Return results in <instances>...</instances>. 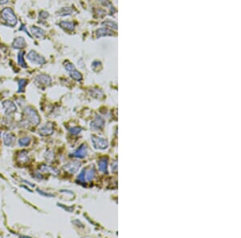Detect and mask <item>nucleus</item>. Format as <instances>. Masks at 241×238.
Returning <instances> with one entry per match:
<instances>
[{
    "label": "nucleus",
    "instance_id": "c85d7f7f",
    "mask_svg": "<svg viewBox=\"0 0 241 238\" xmlns=\"http://www.w3.org/2000/svg\"><path fill=\"white\" fill-rule=\"evenodd\" d=\"M70 132H71V133H72L73 135H77L79 134L80 132H81V129L79 128V127H73L72 129H70Z\"/></svg>",
    "mask_w": 241,
    "mask_h": 238
},
{
    "label": "nucleus",
    "instance_id": "bb28decb",
    "mask_svg": "<svg viewBox=\"0 0 241 238\" xmlns=\"http://www.w3.org/2000/svg\"><path fill=\"white\" fill-rule=\"evenodd\" d=\"M85 170L86 169H84L83 171L80 173V175L78 176L77 179H78L80 182H85Z\"/></svg>",
    "mask_w": 241,
    "mask_h": 238
},
{
    "label": "nucleus",
    "instance_id": "412c9836",
    "mask_svg": "<svg viewBox=\"0 0 241 238\" xmlns=\"http://www.w3.org/2000/svg\"><path fill=\"white\" fill-rule=\"evenodd\" d=\"M95 175V170L94 168H91L89 170H85V180L88 181H91Z\"/></svg>",
    "mask_w": 241,
    "mask_h": 238
},
{
    "label": "nucleus",
    "instance_id": "f03ea898",
    "mask_svg": "<svg viewBox=\"0 0 241 238\" xmlns=\"http://www.w3.org/2000/svg\"><path fill=\"white\" fill-rule=\"evenodd\" d=\"M24 115H26L27 119L29 120V122L31 123L33 125L36 126L40 122V118L39 116L38 112L35 110L34 108L27 107L24 109Z\"/></svg>",
    "mask_w": 241,
    "mask_h": 238
},
{
    "label": "nucleus",
    "instance_id": "9b49d317",
    "mask_svg": "<svg viewBox=\"0 0 241 238\" xmlns=\"http://www.w3.org/2000/svg\"><path fill=\"white\" fill-rule=\"evenodd\" d=\"M87 155V146L86 144H82L76 152L73 153L72 156L77 158H84Z\"/></svg>",
    "mask_w": 241,
    "mask_h": 238
},
{
    "label": "nucleus",
    "instance_id": "f8f14e48",
    "mask_svg": "<svg viewBox=\"0 0 241 238\" xmlns=\"http://www.w3.org/2000/svg\"><path fill=\"white\" fill-rule=\"evenodd\" d=\"M3 142L4 144L6 146H8V147H11L13 145V144L15 143V136L12 133H4L3 135Z\"/></svg>",
    "mask_w": 241,
    "mask_h": 238
},
{
    "label": "nucleus",
    "instance_id": "20e7f679",
    "mask_svg": "<svg viewBox=\"0 0 241 238\" xmlns=\"http://www.w3.org/2000/svg\"><path fill=\"white\" fill-rule=\"evenodd\" d=\"M65 69L68 71V72L70 74L71 77L73 78L76 81H80L82 79V75L80 73L79 71H76V69L74 67V65L72 63L69 62H66L64 64Z\"/></svg>",
    "mask_w": 241,
    "mask_h": 238
},
{
    "label": "nucleus",
    "instance_id": "2f4dec72",
    "mask_svg": "<svg viewBox=\"0 0 241 238\" xmlns=\"http://www.w3.org/2000/svg\"><path fill=\"white\" fill-rule=\"evenodd\" d=\"M8 2V0H0V4L1 5H3V4H6Z\"/></svg>",
    "mask_w": 241,
    "mask_h": 238
},
{
    "label": "nucleus",
    "instance_id": "6ab92c4d",
    "mask_svg": "<svg viewBox=\"0 0 241 238\" xmlns=\"http://www.w3.org/2000/svg\"><path fill=\"white\" fill-rule=\"evenodd\" d=\"M74 11V9L72 7H63L60 9L59 12H58V15H60V16H65V15H72Z\"/></svg>",
    "mask_w": 241,
    "mask_h": 238
},
{
    "label": "nucleus",
    "instance_id": "2eb2a0df",
    "mask_svg": "<svg viewBox=\"0 0 241 238\" xmlns=\"http://www.w3.org/2000/svg\"><path fill=\"white\" fill-rule=\"evenodd\" d=\"M17 160L20 164H26L29 161L28 153L27 151H22L18 153L17 155Z\"/></svg>",
    "mask_w": 241,
    "mask_h": 238
},
{
    "label": "nucleus",
    "instance_id": "0eeeda50",
    "mask_svg": "<svg viewBox=\"0 0 241 238\" xmlns=\"http://www.w3.org/2000/svg\"><path fill=\"white\" fill-rule=\"evenodd\" d=\"M3 108L6 115H9L16 112V106L12 101H4L3 103Z\"/></svg>",
    "mask_w": 241,
    "mask_h": 238
},
{
    "label": "nucleus",
    "instance_id": "f3484780",
    "mask_svg": "<svg viewBox=\"0 0 241 238\" xmlns=\"http://www.w3.org/2000/svg\"><path fill=\"white\" fill-rule=\"evenodd\" d=\"M60 26L64 28L65 31H74L75 26L73 24V22H69V21H62L60 22Z\"/></svg>",
    "mask_w": 241,
    "mask_h": 238
},
{
    "label": "nucleus",
    "instance_id": "1a4fd4ad",
    "mask_svg": "<svg viewBox=\"0 0 241 238\" xmlns=\"http://www.w3.org/2000/svg\"><path fill=\"white\" fill-rule=\"evenodd\" d=\"M80 162L74 161V162H71V163L67 164L64 167L66 171L69 172L70 173H75V172L78 171V169L80 168Z\"/></svg>",
    "mask_w": 241,
    "mask_h": 238
},
{
    "label": "nucleus",
    "instance_id": "cd10ccee",
    "mask_svg": "<svg viewBox=\"0 0 241 238\" xmlns=\"http://www.w3.org/2000/svg\"><path fill=\"white\" fill-rule=\"evenodd\" d=\"M48 16L49 14L48 12H46V11H42V12L39 13V19H41V20H45Z\"/></svg>",
    "mask_w": 241,
    "mask_h": 238
},
{
    "label": "nucleus",
    "instance_id": "473e14b6",
    "mask_svg": "<svg viewBox=\"0 0 241 238\" xmlns=\"http://www.w3.org/2000/svg\"><path fill=\"white\" fill-rule=\"evenodd\" d=\"M0 136H1V133H0Z\"/></svg>",
    "mask_w": 241,
    "mask_h": 238
},
{
    "label": "nucleus",
    "instance_id": "a211bd4d",
    "mask_svg": "<svg viewBox=\"0 0 241 238\" xmlns=\"http://www.w3.org/2000/svg\"><path fill=\"white\" fill-rule=\"evenodd\" d=\"M107 165H108V159L107 158H101L98 161L99 169L102 172H107Z\"/></svg>",
    "mask_w": 241,
    "mask_h": 238
},
{
    "label": "nucleus",
    "instance_id": "39448f33",
    "mask_svg": "<svg viewBox=\"0 0 241 238\" xmlns=\"http://www.w3.org/2000/svg\"><path fill=\"white\" fill-rule=\"evenodd\" d=\"M92 142H93V147L97 149H106L108 147V142L103 138L93 136H92Z\"/></svg>",
    "mask_w": 241,
    "mask_h": 238
},
{
    "label": "nucleus",
    "instance_id": "9d476101",
    "mask_svg": "<svg viewBox=\"0 0 241 238\" xmlns=\"http://www.w3.org/2000/svg\"><path fill=\"white\" fill-rule=\"evenodd\" d=\"M12 46L15 49H23L26 47V41L23 37H17L14 39Z\"/></svg>",
    "mask_w": 241,
    "mask_h": 238
},
{
    "label": "nucleus",
    "instance_id": "a878e982",
    "mask_svg": "<svg viewBox=\"0 0 241 238\" xmlns=\"http://www.w3.org/2000/svg\"><path fill=\"white\" fill-rule=\"evenodd\" d=\"M53 158H54V155H53L52 152V151H50V150H49V151H48V152H47V153H46V154H45V159H46V160L50 162V161H52V160H53Z\"/></svg>",
    "mask_w": 241,
    "mask_h": 238
},
{
    "label": "nucleus",
    "instance_id": "4468645a",
    "mask_svg": "<svg viewBox=\"0 0 241 238\" xmlns=\"http://www.w3.org/2000/svg\"><path fill=\"white\" fill-rule=\"evenodd\" d=\"M91 128L93 130H98L101 129L102 127L104 126V120L100 117V116H97L95 119L90 124Z\"/></svg>",
    "mask_w": 241,
    "mask_h": 238
},
{
    "label": "nucleus",
    "instance_id": "4be33fe9",
    "mask_svg": "<svg viewBox=\"0 0 241 238\" xmlns=\"http://www.w3.org/2000/svg\"><path fill=\"white\" fill-rule=\"evenodd\" d=\"M102 25H105L106 26H108V27L113 29V30H117V24L115 22L111 21V20H106L105 22H103Z\"/></svg>",
    "mask_w": 241,
    "mask_h": 238
},
{
    "label": "nucleus",
    "instance_id": "c756f323",
    "mask_svg": "<svg viewBox=\"0 0 241 238\" xmlns=\"http://www.w3.org/2000/svg\"><path fill=\"white\" fill-rule=\"evenodd\" d=\"M19 31H25V33L29 36L30 38H31V34L28 32V31L27 30L26 28V26H24V25H22V26H20V28H19Z\"/></svg>",
    "mask_w": 241,
    "mask_h": 238
},
{
    "label": "nucleus",
    "instance_id": "ddd939ff",
    "mask_svg": "<svg viewBox=\"0 0 241 238\" xmlns=\"http://www.w3.org/2000/svg\"><path fill=\"white\" fill-rule=\"evenodd\" d=\"M31 31L35 37L37 39H42L45 36V31L43 30L40 27L38 26H31Z\"/></svg>",
    "mask_w": 241,
    "mask_h": 238
},
{
    "label": "nucleus",
    "instance_id": "dca6fc26",
    "mask_svg": "<svg viewBox=\"0 0 241 238\" xmlns=\"http://www.w3.org/2000/svg\"><path fill=\"white\" fill-rule=\"evenodd\" d=\"M97 37L100 38L102 36H108V35H114V34L112 32V31L109 30L107 28H100L96 32Z\"/></svg>",
    "mask_w": 241,
    "mask_h": 238
},
{
    "label": "nucleus",
    "instance_id": "f257e3e1",
    "mask_svg": "<svg viewBox=\"0 0 241 238\" xmlns=\"http://www.w3.org/2000/svg\"><path fill=\"white\" fill-rule=\"evenodd\" d=\"M1 17L9 26H15L17 24V17L12 8L6 7L1 11Z\"/></svg>",
    "mask_w": 241,
    "mask_h": 238
},
{
    "label": "nucleus",
    "instance_id": "7ed1b4c3",
    "mask_svg": "<svg viewBox=\"0 0 241 238\" xmlns=\"http://www.w3.org/2000/svg\"><path fill=\"white\" fill-rule=\"evenodd\" d=\"M27 58L30 62L34 64H36V65H43L46 63L45 59L35 51H31L27 55Z\"/></svg>",
    "mask_w": 241,
    "mask_h": 238
},
{
    "label": "nucleus",
    "instance_id": "7c9ffc66",
    "mask_svg": "<svg viewBox=\"0 0 241 238\" xmlns=\"http://www.w3.org/2000/svg\"><path fill=\"white\" fill-rule=\"evenodd\" d=\"M38 192H39V193L41 194L43 196H44V197H52V195L48 193H44V192H43V191H40V190H38Z\"/></svg>",
    "mask_w": 241,
    "mask_h": 238
},
{
    "label": "nucleus",
    "instance_id": "aec40b11",
    "mask_svg": "<svg viewBox=\"0 0 241 238\" xmlns=\"http://www.w3.org/2000/svg\"><path fill=\"white\" fill-rule=\"evenodd\" d=\"M24 54H25L24 52H20L18 54V63L21 67H23V68H26L27 66L26 62L24 61V57H23Z\"/></svg>",
    "mask_w": 241,
    "mask_h": 238
},
{
    "label": "nucleus",
    "instance_id": "6e6552de",
    "mask_svg": "<svg viewBox=\"0 0 241 238\" xmlns=\"http://www.w3.org/2000/svg\"><path fill=\"white\" fill-rule=\"evenodd\" d=\"M53 132H54V129H53L52 124L51 123H46L39 130V133L41 136H50Z\"/></svg>",
    "mask_w": 241,
    "mask_h": 238
},
{
    "label": "nucleus",
    "instance_id": "b1692460",
    "mask_svg": "<svg viewBox=\"0 0 241 238\" xmlns=\"http://www.w3.org/2000/svg\"><path fill=\"white\" fill-rule=\"evenodd\" d=\"M27 81L24 79H22L19 81V89H18V92H23L25 90V87H26Z\"/></svg>",
    "mask_w": 241,
    "mask_h": 238
},
{
    "label": "nucleus",
    "instance_id": "423d86ee",
    "mask_svg": "<svg viewBox=\"0 0 241 238\" xmlns=\"http://www.w3.org/2000/svg\"><path fill=\"white\" fill-rule=\"evenodd\" d=\"M35 82L39 86H48L52 83V79L46 75H39L35 79Z\"/></svg>",
    "mask_w": 241,
    "mask_h": 238
},
{
    "label": "nucleus",
    "instance_id": "393cba45",
    "mask_svg": "<svg viewBox=\"0 0 241 238\" xmlns=\"http://www.w3.org/2000/svg\"><path fill=\"white\" fill-rule=\"evenodd\" d=\"M40 170H41L42 172H52V174H57V170H56V169H54V168H52V167H49V166H47V165H42L41 167H40Z\"/></svg>",
    "mask_w": 241,
    "mask_h": 238
},
{
    "label": "nucleus",
    "instance_id": "5701e85b",
    "mask_svg": "<svg viewBox=\"0 0 241 238\" xmlns=\"http://www.w3.org/2000/svg\"><path fill=\"white\" fill-rule=\"evenodd\" d=\"M31 143V138L30 137H23L21 139H19V144L21 147H25L27 145L30 144Z\"/></svg>",
    "mask_w": 241,
    "mask_h": 238
}]
</instances>
